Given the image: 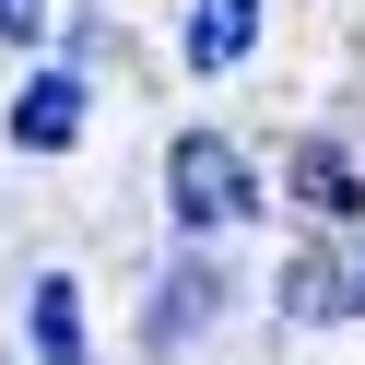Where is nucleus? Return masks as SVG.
I'll use <instances>...</instances> for the list:
<instances>
[{
  "label": "nucleus",
  "instance_id": "obj_1",
  "mask_svg": "<svg viewBox=\"0 0 365 365\" xmlns=\"http://www.w3.org/2000/svg\"><path fill=\"white\" fill-rule=\"evenodd\" d=\"M165 212H177V236H224L236 212H259V177H247V153L224 130H189L165 153Z\"/></svg>",
  "mask_w": 365,
  "mask_h": 365
},
{
  "label": "nucleus",
  "instance_id": "obj_2",
  "mask_svg": "<svg viewBox=\"0 0 365 365\" xmlns=\"http://www.w3.org/2000/svg\"><path fill=\"white\" fill-rule=\"evenodd\" d=\"M212 318H224V259H165V283H153V307H142V354L177 365Z\"/></svg>",
  "mask_w": 365,
  "mask_h": 365
},
{
  "label": "nucleus",
  "instance_id": "obj_3",
  "mask_svg": "<svg viewBox=\"0 0 365 365\" xmlns=\"http://www.w3.org/2000/svg\"><path fill=\"white\" fill-rule=\"evenodd\" d=\"M83 118H95V83H83V71H36L24 95H12V153L59 165V153L83 142Z\"/></svg>",
  "mask_w": 365,
  "mask_h": 365
},
{
  "label": "nucleus",
  "instance_id": "obj_4",
  "mask_svg": "<svg viewBox=\"0 0 365 365\" xmlns=\"http://www.w3.org/2000/svg\"><path fill=\"white\" fill-rule=\"evenodd\" d=\"M24 365H95L83 354V283L71 271H36V294H24Z\"/></svg>",
  "mask_w": 365,
  "mask_h": 365
},
{
  "label": "nucleus",
  "instance_id": "obj_5",
  "mask_svg": "<svg viewBox=\"0 0 365 365\" xmlns=\"http://www.w3.org/2000/svg\"><path fill=\"white\" fill-rule=\"evenodd\" d=\"M177 48H189L200 83H224L247 48H259V0H189V36H177Z\"/></svg>",
  "mask_w": 365,
  "mask_h": 365
},
{
  "label": "nucleus",
  "instance_id": "obj_6",
  "mask_svg": "<svg viewBox=\"0 0 365 365\" xmlns=\"http://www.w3.org/2000/svg\"><path fill=\"white\" fill-rule=\"evenodd\" d=\"M294 200H307V212H330V224H354V212H365V177L341 165L330 142H307V153H294Z\"/></svg>",
  "mask_w": 365,
  "mask_h": 365
},
{
  "label": "nucleus",
  "instance_id": "obj_7",
  "mask_svg": "<svg viewBox=\"0 0 365 365\" xmlns=\"http://www.w3.org/2000/svg\"><path fill=\"white\" fill-rule=\"evenodd\" d=\"M48 36V0H0V48H36Z\"/></svg>",
  "mask_w": 365,
  "mask_h": 365
},
{
  "label": "nucleus",
  "instance_id": "obj_8",
  "mask_svg": "<svg viewBox=\"0 0 365 365\" xmlns=\"http://www.w3.org/2000/svg\"><path fill=\"white\" fill-rule=\"evenodd\" d=\"M354 318H365V247H354Z\"/></svg>",
  "mask_w": 365,
  "mask_h": 365
}]
</instances>
